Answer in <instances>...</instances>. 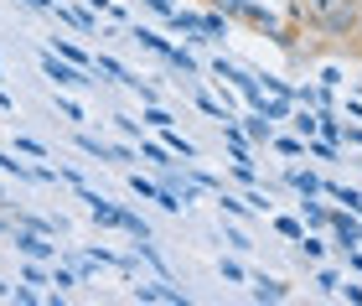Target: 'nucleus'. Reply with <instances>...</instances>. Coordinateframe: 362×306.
Returning a JSON list of instances; mask_svg holds the SVG:
<instances>
[{
  "instance_id": "f257e3e1",
  "label": "nucleus",
  "mask_w": 362,
  "mask_h": 306,
  "mask_svg": "<svg viewBox=\"0 0 362 306\" xmlns=\"http://www.w3.org/2000/svg\"><path fill=\"white\" fill-rule=\"evenodd\" d=\"M42 73H47V78H57L62 89H88V84H98V78H88L93 68H78V62H68V57H57L52 47H47V52H42Z\"/></svg>"
},
{
  "instance_id": "f03ea898",
  "label": "nucleus",
  "mask_w": 362,
  "mask_h": 306,
  "mask_svg": "<svg viewBox=\"0 0 362 306\" xmlns=\"http://www.w3.org/2000/svg\"><path fill=\"white\" fill-rule=\"evenodd\" d=\"M352 26H357V6H352V0H326V6H321V31L347 37Z\"/></svg>"
},
{
  "instance_id": "7ed1b4c3",
  "label": "nucleus",
  "mask_w": 362,
  "mask_h": 306,
  "mask_svg": "<svg viewBox=\"0 0 362 306\" xmlns=\"http://www.w3.org/2000/svg\"><path fill=\"white\" fill-rule=\"evenodd\" d=\"M129 296H135V301H166V306H187V301H192V296L181 291V285H171V280H140Z\"/></svg>"
},
{
  "instance_id": "20e7f679",
  "label": "nucleus",
  "mask_w": 362,
  "mask_h": 306,
  "mask_svg": "<svg viewBox=\"0 0 362 306\" xmlns=\"http://www.w3.org/2000/svg\"><path fill=\"white\" fill-rule=\"evenodd\" d=\"M11 239H16V249H21L26 260H52V254H57V244H47V234H37V229H21V223L11 229Z\"/></svg>"
},
{
  "instance_id": "39448f33",
  "label": "nucleus",
  "mask_w": 362,
  "mask_h": 306,
  "mask_svg": "<svg viewBox=\"0 0 362 306\" xmlns=\"http://www.w3.org/2000/svg\"><path fill=\"white\" fill-rule=\"evenodd\" d=\"M83 203H88L93 223H104V229H124V213H129V208L109 203V198H98V192H88V187H83Z\"/></svg>"
},
{
  "instance_id": "423d86ee",
  "label": "nucleus",
  "mask_w": 362,
  "mask_h": 306,
  "mask_svg": "<svg viewBox=\"0 0 362 306\" xmlns=\"http://www.w3.org/2000/svg\"><path fill=\"white\" fill-rule=\"evenodd\" d=\"M326 229L337 234V244H341V249H357V244H362V223L347 218V213H332V218H326Z\"/></svg>"
},
{
  "instance_id": "0eeeda50",
  "label": "nucleus",
  "mask_w": 362,
  "mask_h": 306,
  "mask_svg": "<svg viewBox=\"0 0 362 306\" xmlns=\"http://www.w3.org/2000/svg\"><path fill=\"white\" fill-rule=\"evenodd\" d=\"M129 37H135V42L145 47V52H156L160 62H166V57H171V42H166V37H160V31H151V26H135V31H129Z\"/></svg>"
},
{
  "instance_id": "6e6552de",
  "label": "nucleus",
  "mask_w": 362,
  "mask_h": 306,
  "mask_svg": "<svg viewBox=\"0 0 362 306\" xmlns=\"http://www.w3.org/2000/svg\"><path fill=\"white\" fill-rule=\"evenodd\" d=\"M254 301H285L290 291H285V285H279V280H269V276H254V291H249Z\"/></svg>"
},
{
  "instance_id": "1a4fd4ad",
  "label": "nucleus",
  "mask_w": 362,
  "mask_h": 306,
  "mask_svg": "<svg viewBox=\"0 0 362 306\" xmlns=\"http://www.w3.org/2000/svg\"><path fill=\"white\" fill-rule=\"evenodd\" d=\"M316 198H321V192H310V198H300V218L310 223V229H326V218H332V213H326V208H321Z\"/></svg>"
},
{
  "instance_id": "9d476101",
  "label": "nucleus",
  "mask_w": 362,
  "mask_h": 306,
  "mask_svg": "<svg viewBox=\"0 0 362 306\" xmlns=\"http://www.w3.org/2000/svg\"><path fill=\"white\" fill-rule=\"evenodd\" d=\"M52 52H57V57H68V62H78V68H93V57L83 52V47H73L68 37H52Z\"/></svg>"
},
{
  "instance_id": "9b49d317",
  "label": "nucleus",
  "mask_w": 362,
  "mask_h": 306,
  "mask_svg": "<svg viewBox=\"0 0 362 306\" xmlns=\"http://www.w3.org/2000/svg\"><path fill=\"white\" fill-rule=\"evenodd\" d=\"M285 182H290L295 192H300V198H310V192H321V187H326L316 171H285Z\"/></svg>"
},
{
  "instance_id": "f8f14e48",
  "label": "nucleus",
  "mask_w": 362,
  "mask_h": 306,
  "mask_svg": "<svg viewBox=\"0 0 362 306\" xmlns=\"http://www.w3.org/2000/svg\"><path fill=\"white\" fill-rule=\"evenodd\" d=\"M295 130H300V140H310V135L321 130V109H310V104H305L300 115H295Z\"/></svg>"
},
{
  "instance_id": "ddd939ff",
  "label": "nucleus",
  "mask_w": 362,
  "mask_h": 306,
  "mask_svg": "<svg viewBox=\"0 0 362 306\" xmlns=\"http://www.w3.org/2000/svg\"><path fill=\"white\" fill-rule=\"evenodd\" d=\"M160 135H166V146H171V151H176L181 161H197V146H192V140H187V135H176V130H171V125H166V130H160Z\"/></svg>"
},
{
  "instance_id": "4468645a",
  "label": "nucleus",
  "mask_w": 362,
  "mask_h": 306,
  "mask_svg": "<svg viewBox=\"0 0 362 306\" xmlns=\"http://www.w3.org/2000/svg\"><path fill=\"white\" fill-rule=\"evenodd\" d=\"M223 140H228V146H233V156H249V135H243V130H238L233 120H223Z\"/></svg>"
},
{
  "instance_id": "2eb2a0df",
  "label": "nucleus",
  "mask_w": 362,
  "mask_h": 306,
  "mask_svg": "<svg viewBox=\"0 0 362 306\" xmlns=\"http://www.w3.org/2000/svg\"><path fill=\"white\" fill-rule=\"evenodd\" d=\"M202 31H207L212 42H223V37H228V16H218V11H207V16H202Z\"/></svg>"
},
{
  "instance_id": "dca6fc26",
  "label": "nucleus",
  "mask_w": 362,
  "mask_h": 306,
  "mask_svg": "<svg viewBox=\"0 0 362 306\" xmlns=\"http://www.w3.org/2000/svg\"><path fill=\"white\" fill-rule=\"evenodd\" d=\"M166 68H176V73H197V57L187 52V47H171V57H166Z\"/></svg>"
},
{
  "instance_id": "f3484780",
  "label": "nucleus",
  "mask_w": 362,
  "mask_h": 306,
  "mask_svg": "<svg viewBox=\"0 0 362 306\" xmlns=\"http://www.w3.org/2000/svg\"><path fill=\"white\" fill-rule=\"evenodd\" d=\"M274 229H279V239H295V244L305 239V223L300 218H274Z\"/></svg>"
},
{
  "instance_id": "a211bd4d",
  "label": "nucleus",
  "mask_w": 362,
  "mask_h": 306,
  "mask_svg": "<svg viewBox=\"0 0 362 306\" xmlns=\"http://www.w3.org/2000/svg\"><path fill=\"white\" fill-rule=\"evenodd\" d=\"M243 135H249V140H269V120L254 109V115H249V125H243Z\"/></svg>"
},
{
  "instance_id": "6ab92c4d",
  "label": "nucleus",
  "mask_w": 362,
  "mask_h": 306,
  "mask_svg": "<svg viewBox=\"0 0 362 306\" xmlns=\"http://www.w3.org/2000/svg\"><path fill=\"white\" fill-rule=\"evenodd\" d=\"M93 68H98V73H109L114 84H129V73H124V68H119L114 57H93Z\"/></svg>"
},
{
  "instance_id": "aec40b11",
  "label": "nucleus",
  "mask_w": 362,
  "mask_h": 306,
  "mask_svg": "<svg viewBox=\"0 0 362 306\" xmlns=\"http://www.w3.org/2000/svg\"><path fill=\"white\" fill-rule=\"evenodd\" d=\"M57 11L68 16V21H73L78 31H93V16H88V11H78V6H57Z\"/></svg>"
},
{
  "instance_id": "412c9836",
  "label": "nucleus",
  "mask_w": 362,
  "mask_h": 306,
  "mask_svg": "<svg viewBox=\"0 0 362 306\" xmlns=\"http://www.w3.org/2000/svg\"><path fill=\"white\" fill-rule=\"evenodd\" d=\"M16 151H21V156H47V146H42V140H26V135H16Z\"/></svg>"
},
{
  "instance_id": "4be33fe9",
  "label": "nucleus",
  "mask_w": 362,
  "mask_h": 306,
  "mask_svg": "<svg viewBox=\"0 0 362 306\" xmlns=\"http://www.w3.org/2000/svg\"><path fill=\"white\" fill-rule=\"evenodd\" d=\"M140 156H145V161H156V166H171V156H166V146H140Z\"/></svg>"
},
{
  "instance_id": "5701e85b",
  "label": "nucleus",
  "mask_w": 362,
  "mask_h": 306,
  "mask_svg": "<svg viewBox=\"0 0 362 306\" xmlns=\"http://www.w3.org/2000/svg\"><path fill=\"white\" fill-rule=\"evenodd\" d=\"M21 280H26V285H42V280H47V270L31 260V265H21Z\"/></svg>"
},
{
  "instance_id": "b1692460",
  "label": "nucleus",
  "mask_w": 362,
  "mask_h": 306,
  "mask_svg": "<svg viewBox=\"0 0 362 306\" xmlns=\"http://www.w3.org/2000/svg\"><path fill=\"white\" fill-rule=\"evenodd\" d=\"M145 125H156V130H166V125H171V115H166V109H156V104H151V109H145Z\"/></svg>"
},
{
  "instance_id": "393cba45",
  "label": "nucleus",
  "mask_w": 362,
  "mask_h": 306,
  "mask_svg": "<svg viewBox=\"0 0 362 306\" xmlns=\"http://www.w3.org/2000/svg\"><path fill=\"white\" fill-rule=\"evenodd\" d=\"M310 156H321V161H332V156H337V140H310Z\"/></svg>"
},
{
  "instance_id": "a878e982",
  "label": "nucleus",
  "mask_w": 362,
  "mask_h": 306,
  "mask_svg": "<svg viewBox=\"0 0 362 306\" xmlns=\"http://www.w3.org/2000/svg\"><path fill=\"white\" fill-rule=\"evenodd\" d=\"M52 280H57V291H73V285H78L73 270H52Z\"/></svg>"
},
{
  "instance_id": "bb28decb",
  "label": "nucleus",
  "mask_w": 362,
  "mask_h": 306,
  "mask_svg": "<svg viewBox=\"0 0 362 306\" xmlns=\"http://www.w3.org/2000/svg\"><path fill=\"white\" fill-rule=\"evenodd\" d=\"M321 89H341V68H321Z\"/></svg>"
},
{
  "instance_id": "cd10ccee",
  "label": "nucleus",
  "mask_w": 362,
  "mask_h": 306,
  "mask_svg": "<svg viewBox=\"0 0 362 306\" xmlns=\"http://www.w3.org/2000/svg\"><path fill=\"white\" fill-rule=\"evenodd\" d=\"M274 146H279V156H300V151H305V140H274Z\"/></svg>"
},
{
  "instance_id": "c85d7f7f",
  "label": "nucleus",
  "mask_w": 362,
  "mask_h": 306,
  "mask_svg": "<svg viewBox=\"0 0 362 306\" xmlns=\"http://www.w3.org/2000/svg\"><path fill=\"white\" fill-rule=\"evenodd\" d=\"M228 244H233V249H254V244H249V234H243V229H228Z\"/></svg>"
},
{
  "instance_id": "c756f323",
  "label": "nucleus",
  "mask_w": 362,
  "mask_h": 306,
  "mask_svg": "<svg viewBox=\"0 0 362 306\" xmlns=\"http://www.w3.org/2000/svg\"><path fill=\"white\" fill-rule=\"evenodd\" d=\"M300 244H305V254H310V260H321V254H326V244H321V239H310V234L300 239Z\"/></svg>"
},
{
  "instance_id": "7c9ffc66",
  "label": "nucleus",
  "mask_w": 362,
  "mask_h": 306,
  "mask_svg": "<svg viewBox=\"0 0 362 306\" xmlns=\"http://www.w3.org/2000/svg\"><path fill=\"white\" fill-rule=\"evenodd\" d=\"M341 140H347V146H362V130H341Z\"/></svg>"
},
{
  "instance_id": "2f4dec72",
  "label": "nucleus",
  "mask_w": 362,
  "mask_h": 306,
  "mask_svg": "<svg viewBox=\"0 0 362 306\" xmlns=\"http://www.w3.org/2000/svg\"><path fill=\"white\" fill-rule=\"evenodd\" d=\"M11 229H16V223H11V218H0V234H11Z\"/></svg>"
},
{
  "instance_id": "473e14b6",
  "label": "nucleus",
  "mask_w": 362,
  "mask_h": 306,
  "mask_svg": "<svg viewBox=\"0 0 362 306\" xmlns=\"http://www.w3.org/2000/svg\"><path fill=\"white\" fill-rule=\"evenodd\" d=\"M352 265H357V270H362V254H352Z\"/></svg>"
},
{
  "instance_id": "72a5a7b5",
  "label": "nucleus",
  "mask_w": 362,
  "mask_h": 306,
  "mask_svg": "<svg viewBox=\"0 0 362 306\" xmlns=\"http://www.w3.org/2000/svg\"><path fill=\"white\" fill-rule=\"evenodd\" d=\"M0 203H6V192H0Z\"/></svg>"
}]
</instances>
